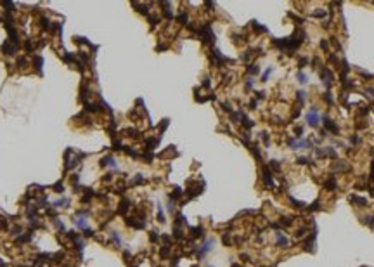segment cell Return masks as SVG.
Here are the masks:
<instances>
[{
    "label": "cell",
    "instance_id": "1",
    "mask_svg": "<svg viewBox=\"0 0 374 267\" xmlns=\"http://www.w3.org/2000/svg\"><path fill=\"white\" fill-rule=\"evenodd\" d=\"M319 111H317V108H312L308 113H307V123L310 125V127H317V123H319Z\"/></svg>",
    "mask_w": 374,
    "mask_h": 267
},
{
    "label": "cell",
    "instance_id": "3",
    "mask_svg": "<svg viewBox=\"0 0 374 267\" xmlns=\"http://www.w3.org/2000/svg\"><path fill=\"white\" fill-rule=\"evenodd\" d=\"M312 146V141L310 139H301V141H298V149L300 148H310Z\"/></svg>",
    "mask_w": 374,
    "mask_h": 267
},
{
    "label": "cell",
    "instance_id": "6",
    "mask_svg": "<svg viewBox=\"0 0 374 267\" xmlns=\"http://www.w3.org/2000/svg\"><path fill=\"white\" fill-rule=\"evenodd\" d=\"M326 154L329 156V158H336L338 156V153L334 151V148H326Z\"/></svg>",
    "mask_w": 374,
    "mask_h": 267
},
{
    "label": "cell",
    "instance_id": "5",
    "mask_svg": "<svg viewBox=\"0 0 374 267\" xmlns=\"http://www.w3.org/2000/svg\"><path fill=\"white\" fill-rule=\"evenodd\" d=\"M324 186H326L327 189L334 191V187H336V181H334V179H329V181H326V182H324Z\"/></svg>",
    "mask_w": 374,
    "mask_h": 267
},
{
    "label": "cell",
    "instance_id": "19",
    "mask_svg": "<svg viewBox=\"0 0 374 267\" xmlns=\"http://www.w3.org/2000/svg\"><path fill=\"white\" fill-rule=\"evenodd\" d=\"M371 177L374 179V161H373V174H371Z\"/></svg>",
    "mask_w": 374,
    "mask_h": 267
},
{
    "label": "cell",
    "instance_id": "8",
    "mask_svg": "<svg viewBox=\"0 0 374 267\" xmlns=\"http://www.w3.org/2000/svg\"><path fill=\"white\" fill-rule=\"evenodd\" d=\"M298 82H300V83H307V82H308V76H307L305 73L300 71V73H298Z\"/></svg>",
    "mask_w": 374,
    "mask_h": 267
},
{
    "label": "cell",
    "instance_id": "22",
    "mask_svg": "<svg viewBox=\"0 0 374 267\" xmlns=\"http://www.w3.org/2000/svg\"><path fill=\"white\" fill-rule=\"evenodd\" d=\"M210 267H211V266H210Z\"/></svg>",
    "mask_w": 374,
    "mask_h": 267
},
{
    "label": "cell",
    "instance_id": "20",
    "mask_svg": "<svg viewBox=\"0 0 374 267\" xmlns=\"http://www.w3.org/2000/svg\"><path fill=\"white\" fill-rule=\"evenodd\" d=\"M371 194L374 196V187H371Z\"/></svg>",
    "mask_w": 374,
    "mask_h": 267
},
{
    "label": "cell",
    "instance_id": "7",
    "mask_svg": "<svg viewBox=\"0 0 374 267\" xmlns=\"http://www.w3.org/2000/svg\"><path fill=\"white\" fill-rule=\"evenodd\" d=\"M277 243H279L281 246H288V240H286L282 234H277Z\"/></svg>",
    "mask_w": 374,
    "mask_h": 267
},
{
    "label": "cell",
    "instance_id": "9",
    "mask_svg": "<svg viewBox=\"0 0 374 267\" xmlns=\"http://www.w3.org/2000/svg\"><path fill=\"white\" fill-rule=\"evenodd\" d=\"M364 224L371 226V227L374 229V217H366V219H364Z\"/></svg>",
    "mask_w": 374,
    "mask_h": 267
},
{
    "label": "cell",
    "instance_id": "18",
    "mask_svg": "<svg viewBox=\"0 0 374 267\" xmlns=\"http://www.w3.org/2000/svg\"><path fill=\"white\" fill-rule=\"evenodd\" d=\"M321 47H322V49L326 50V49H327V43H326V42H321Z\"/></svg>",
    "mask_w": 374,
    "mask_h": 267
},
{
    "label": "cell",
    "instance_id": "21",
    "mask_svg": "<svg viewBox=\"0 0 374 267\" xmlns=\"http://www.w3.org/2000/svg\"><path fill=\"white\" fill-rule=\"evenodd\" d=\"M232 267H237V266H232Z\"/></svg>",
    "mask_w": 374,
    "mask_h": 267
},
{
    "label": "cell",
    "instance_id": "12",
    "mask_svg": "<svg viewBox=\"0 0 374 267\" xmlns=\"http://www.w3.org/2000/svg\"><path fill=\"white\" fill-rule=\"evenodd\" d=\"M314 16H315V17H324V16H326V10H315Z\"/></svg>",
    "mask_w": 374,
    "mask_h": 267
},
{
    "label": "cell",
    "instance_id": "10",
    "mask_svg": "<svg viewBox=\"0 0 374 267\" xmlns=\"http://www.w3.org/2000/svg\"><path fill=\"white\" fill-rule=\"evenodd\" d=\"M270 73H272V68H269V69H267V71H265V73H263V75H262V80H263V82H265V80H267V78H269V76H270Z\"/></svg>",
    "mask_w": 374,
    "mask_h": 267
},
{
    "label": "cell",
    "instance_id": "13",
    "mask_svg": "<svg viewBox=\"0 0 374 267\" xmlns=\"http://www.w3.org/2000/svg\"><path fill=\"white\" fill-rule=\"evenodd\" d=\"M248 71H249V73H253V75H256V73H258V66H255V64H253V66H249V69H248Z\"/></svg>",
    "mask_w": 374,
    "mask_h": 267
},
{
    "label": "cell",
    "instance_id": "11",
    "mask_svg": "<svg viewBox=\"0 0 374 267\" xmlns=\"http://www.w3.org/2000/svg\"><path fill=\"white\" fill-rule=\"evenodd\" d=\"M305 97H307V95H305V92H303V90H300V92H298V101H300V102H303V101H305Z\"/></svg>",
    "mask_w": 374,
    "mask_h": 267
},
{
    "label": "cell",
    "instance_id": "2",
    "mask_svg": "<svg viewBox=\"0 0 374 267\" xmlns=\"http://www.w3.org/2000/svg\"><path fill=\"white\" fill-rule=\"evenodd\" d=\"M324 121H326L324 125H326V128H327L329 132H333V134H336V132H338V125H336L334 121H331L329 118H324Z\"/></svg>",
    "mask_w": 374,
    "mask_h": 267
},
{
    "label": "cell",
    "instance_id": "16",
    "mask_svg": "<svg viewBox=\"0 0 374 267\" xmlns=\"http://www.w3.org/2000/svg\"><path fill=\"white\" fill-rule=\"evenodd\" d=\"M350 142H352V144H357V142H359V135H352V137H350Z\"/></svg>",
    "mask_w": 374,
    "mask_h": 267
},
{
    "label": "cell",
    "instance_id": "4",
    "mask_svg": "<svg viewBox=\"0 0 374 267\" xmlns=\"http://www.w3.org/2000/svg\"><path fill=\"white\" fill-rule=\"evenodd\" d=\"M350 201H352V203H357V205H362V207L367 203L364 198H359V196H350Z\"/></svg>",
    "mask_w": 374,
    "mask_h": 267
},
{
    "label": "cell",
    "instance_id": "17",
    "mask_svg": "<svg viewBox=\"0 0 374 267\" xmlns=\"http://www.w3.org/2000/svg\"><path fill=\"white\" fill-rule=\"evenodd\" d=\"M300 115V108H295V111H293V118H296Z\"/></svg>",
    "mask_w": 374,
    "mask_h": 267
},
{
    "label": "cell",
    "instance_id": "15",
    "mask_svg": "<svg viewBox=\"0 0 374 267\" xmlns=\"http://www.w3.org/2000/svg\"><path fill=\"white\" fill-rule=\"evenodd\" d=\"M305 64H308V59H307V57H301V59H300V68L305 66Z\"/></svg>",
    "mask_w": 374,
    "mask_h": 267
},
{
    "label": "cell",
    "instance_id": "14",
    "mask_svg": "<svg viewBox=\"0 0 374 267\" xmlns=\"http://www.w3.org/2000/svg\"><path fill=\"white\" fill-rule=\"evenodd\" d=\"M324 101H326V102H333V99H331V94H329V92H326V94H324Z\"/></svg>",
    "mask_w": 374,
    "mask_h": 267
}]
</instances>
